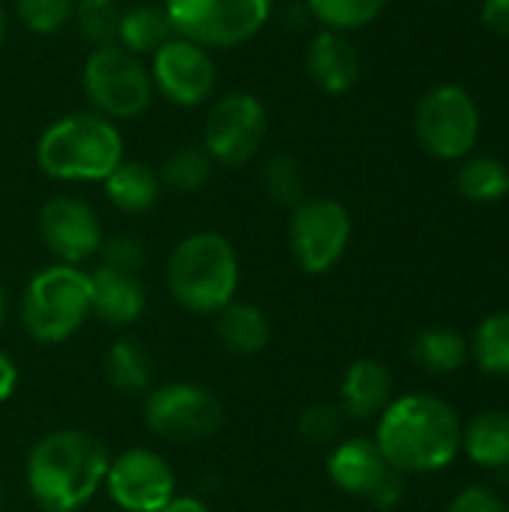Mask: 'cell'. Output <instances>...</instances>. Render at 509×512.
<instances>
[{
    "mask_svg": "<svg viewBox=\"0 0 509 512\" xmlns=\"http://www.w3.org/2000/svg\"><path fill=\"white\" fill-rule=\"evenodd\" d=\"M375 444L402 474H435L459 456L462 423L444 399L408 393L378 417Z\"/></svg>",
    "mask_w": 509,
    "mask_h": 512,
    "instance_id": "1",
    "label": "cell"
},
{
    "mask_svg": "<svg viewBox=\"0 0 509 512\" xmlns=\"http://www.w3.org/2000/svg\"><path fill=\"white\" fill-rule=\"evenodd\" d=\"M108 459V450L90 432H48L27 456V489L42 512L81 510L102 489Z\"/></svg>",
    "mask_w": 509,
    "mask_h": 512,
    "instance_id": "2",
    "label": "cell"
},
{
    "mask_svg": "<svg viewBox=\"0 0 509 512\" xmlns=\"http://www.w3.org/2000/svg\"><path fill=\"white\" fill-rule=\"evenodd\" d=\"M123 162V138L114 120L96 111L66 114L36 141V165L63 183L105 180Z\"/></svg>",
    "mask_w": 509,
    "mask_h": 512,
    "instance_id": "3",
    "label": "cell"
},
{
    "mask_svg": "<svg viewBox=\"0 0 509 512\" xmlns=\"http://www.w3.org/2000/svg\"><path fill=\"white\" fill-rule=\"evenodd\" d=\"M240 261L228 237L198 231L177 243L168 258L171 297L198 315H216L237 297Z\"/></svg>",
    "mask_w": 509,
    "mask_h": 512,
    "instance_id": "4",
    "label": "cell"
},
{
    "mask_svg": "<svg viewBox=\"0 0 509 512\" xmlns=\"http://www.w3.org/2000/svg\"><path fill=\"white\" fill-rule=\"evenodd\" d=\"M93 315L90 273L72 264H51L39 270L21 297V324L39 345L72 339Z\"/></svg>",
    "mask_w": 509,
    "mask_h": 512,
    "instance_id": "5",
    "label": "cell"
},
{
    "mask_svg": "<svg viewBox=\"0 0 509 512\" xmlns=\"http://www.w3.org/2000/svg\"><path fill=\"white\" fill-rule=\"evenodd\" d=\"M81 84L96 114L108 120H132L144 114L153 99L150 69L120 45L93 48L84 63Z\"/></svg>",
    "mask_w": 509,
    "mask_h": 512,
    "instance_id": "6",
    "label": "cell"
},
{
    "mask_svg": "<svg viewBox=\"0 0 509 512\" xmlns=\"http://www.w3.org/2000/svg\"><path fill=\"white\" fill-rule=\"evenodd\" d=\"M273 0H165L177 36L204 48H234L258 36Z\"/></svg>",
    "mask_w": 509,
    "mask_h": 512,
    "instance_id": "7",
    "label": "cell"
},
{
    "mask_svg": "<svg viewBox=\"0 0 509 512\" xmlns=\"http://www.w3.org/2000/svg\"><path fill=\"white\" fill-rule=\"evenodd\" d=\"M144 423L153 435L165 441L195 444L222 429L225 405L210 387L192 381H171L147 393Z\"/></svg>",
    "mask_w": 509,
    "mask_h": 512,
    "instance_id": "8",
    "label": "cell"
},
{
    "mask_svg": "<svg viewBox=\"0 0 509 512\" xmlns=\"http://www.w3.org/2000/svg\"><path fill=\"white\" fill-rule=\"evenodd\" d=\"M414 132L423 150L435 159H462L477 144L480 111L468 90L441 84L417 102Z\"/></svg>",
    "mask_w": 509,
    "mask_h": 512,
    "instance_id": "9",
    "label": "cell"
},
{
    "mask_svg": "<svg viewBox=\"0 0 509 512\" xmlns=\"http://www.w3.org/2000/svg\"><path fill=\"white\" fill-rule=\"evenodd\" d=\"M351 243V216L333 198H306L291 210L288 246L309 276L330 273Z\"/></svg>",
    "mask_w": 509,
    "mask_h": 512,
    "instance_id": "10",
    "label": "cell"
},
{
    "mask_svg": "<svg viewBox=\"0 0 509 512\" xmlns=\"http://www.w3.org/2000/svg\"><path fill=\"white\" fill-rule=\"evenodd\" d=\"M327 477L345 495L363 498L378 510H390L405 495V477L387 462L375 438H348L333 444L327 459Z\"/></svg>",
    "mask_w": 509,
    "mask_h": 512,
    "instance_id": "11",
    "label": "cell"
},
{
    "mask_svg": "<svg viewBox=\"0 0 509 512\" xmlns=\"http://www.w3.org/2000/svg\"><path fill=\"white\" fill-rule=\"evenodd\" d=\"M267 135V108L252 93H228L222 96L204 126V150L216 165L237 168L249 162Z\"/></svg>",
    "mask_w": 509,
    "mask_h": 512,
    "instance_id": "12",
    "label": "cell"
},
{
    "mask_svg": "<svg viewBox=\"0 0 509 512\" xmlns=\"http://www.w3.org/2000/svg\"><path fill=\"white\" fill-rule=\"evenodd\" d=\"M102 486L123 512H159L177 498V477L171 465L147 447H132L108 459Z\"/></svg>",
    "mask_w": 509,
    "mask_h": 512,
    "instance_id": "13",
    "label": "cell"
},
{
    "mask_svg": "<svg viewBox=\"0 0 509 512\" xmlns=\"http://www.w3.org/2000/svg\"><path fill=\"white\" fill-rule=\"evenodd\" d=\"M153 90L171 99L180 108H195L210 99L216 90V63L210 51L192 39L171 36L156 54L150 66Z\"/></svg>",
    "mask_w": 509,
    "mask_h": 512,
    "instance_id": "14",
    "label": "cell"
},
{
    "mask_svg": "<svg viewBox=\"0 0 509 512\" xmlns=\"http://www.w3.org/2000/svg\"><path fill=\"white\" fill-rule=\"evenodd\" d=\"M39 237L60 264H72V267L99 255V246L105 240L96 210L72 195H57L42 204Z\"/></svg>",
    "mask_w": 509,
    "mask_h": 512,
    "instance_id": "15",
    "label": "cell"
},
{
    "mask_svg": "<svg viewBox=\"0 0 509 512\" xmlns=\"http://www.w3.org/2000/svg\"><path fill=\"white\" fill-rule=\"evenodd\" d=\"M93 315L108 327H132L147 312V291L138 273H120L111 267H96L90 273Z\"/></svg>",
    "mask_w": 509,
    "mask_h": 512,
    "instance_id": "16",
    "label": "cell"
},
{
    "mask_svg": "<svg viewBox=\"0 0 509 512\" xmlns=\"http://www.w3.org/2000/svg\"><path fill=\"white\" fill-rule=\"evenodd\" d=\"M306 69L312 75V81L324 90V93H348L357 78H360V54L357 48L348 42L345 33L336 30H321L309 51H306Z\"/></svg>",
    "mask_w": 509,
    "mask_h": 512,
    "instance_id": "17",
    "label": "cell"
},
{
    "mask_svg": "<svg viewBox=\"0 0 509 512\" xmlns=\"http://www.w3.org/2000/svg\"><path fill=\"white\" fill-rule=\"evenodd\" d=\"M393 402V378L378 360H354L339 384V408L351 420H372Z\"/></svg>",
    "mask_w": 509,
    "mask_h": 512,
    "instance_id": "18",
    "label": "cell"
},
{
    "mask_svg": "<svg viewBox=\"0 0 509 512\" xmlns=\"http://www.w3.org/2000/svg\"><path fill=\"white\" fill-rule=\"evenodd\" d=\"M102 183H105L108 201L117 210L132 213V216L153 210L156 201H159V192H162L159 174L150 165L135 162V159H123Z\"/></svg>",
    "mask_w": 509,
    "mask_h": 512,
    "instance_id": "19",
    "label": "cell"
},
{
    "mask_svg": "<svg viewBox=\"0 0 509 512\" xmlns=\"http://www.w3.org/2000/svg\"><path fill=\"white\" fill-rule=\"evenodd\" d=\"M216 333L231 354L252 357V354H261L267 348L270 321L258 306L231 300L225 309L216 312Z\"/></svg>",
    "mask_w": 509,
    "mask_h": 512,
    "instance_id": "20",
    "label": "cell"
},
{
    "mask_svg": "<svg viewBox=\"0 0 509 512\" xmlns=\"http://www.w3.org/2000/svg\"><path fill=\"white\" fill-rule=\"evenodd\" d=\"M462 450L480 468H509V414L483 411L462 429Z\"/></svg>",
    "mask_w": 509,
    "mask_h": 512,
    "instance_id": "21",
    "label": "cell"
},
{
    "mask_svg": "<svg viewBox=\"0 0 509 512\" xmlns=\"http://www.w3.org/2000/svg\"><path fill=\"white\" fill-rule=\"evenodd\" d=\"M174 33L171 18L165 6H132L120 12V30H117V45L126 48L129 54H156Z\"/></svg>",
    "mask_w": 509,
    "mask_h": 512,
    "instance_id": "22",
    "label": "cell"
},
{
    "mask_svg": "<svg viewBox=\"0 0 509 512\" xmlns=\"http://www.w3.org/2000/svg\"><path fill=\"white\" fill-rule=\"evenodd\" d=\"M105 375H108V384L126 396L144 393L153 381V357L138 339L120 336L111 342L105 354Z\"/></svg>",
    "mask_w": 509,
    "mask_h": 512,
    "instance_id": "23",
    "label": "cell"
},
{
    "mask_svg": "<svg viewBox=\"0 0 509 512\" xmlns=\"http://www.w3.org/2000/svg\"><path fill=\"white\" fill-rule=\"evenodd\" d=\"M471 357V345L450 327H429L414 339V360L432 375L459 372Z\"/></svg>",
    "mask_w": 509,
    "mask_h": 512,
    "instance_id": "24",
    "label": "cell"
},
{
    "mask_svg": "<svg viewBox=\"0 0 509 512\" xmlns=\"http://www.w3.org/2000/svg\"><path fill=\"white\" fill-rule=\"evenodd\" d=\"M213 168H216V162L210 159L204 144H183L171 156H165V162L159 168V183H162V189H171L180 195L201 192L210 183Z\"/></svg>",
    "mask_w": 509,
    "mask_h": 512,
    "instance_id": "25",
    "label": "cell"
},
{
    "mask_svg": "<svg viewBox=\"0 0 509 512\" xmlns=\"http://www.w3.org/2000/svg\"><path fill=\"white\" fill-rule=\"evenodd\" d=\"M456 183L468 201L489 204V201H498L509 192V171L504 162H498L492 156H474L459 168Z\"/></svg>",
    "mask_w": 509,
    "mask_h": 512,
    "instance_id": "26",
    "label": "cell"
},
{
    "mask_svg": "<svg viewBox=\"0 0 509 512\" xmlns=\"http://www.w3.org/2000/svg\"><path fill=\"white\" fill-rule=\"evenodd\" d=\"M390 0H306L309 15L324 24V30L348 33L372 24Z\"/></svg>",
    "mask_w": 509,
    "mask_h": 512,
    "instance_id": "27",
    "label": "cell"
},
{
    "mask_svg": "<svg viewBox=\"0 0 509 512\" xmlns=\"http://www.w3.org/2000/svg\"><path fill=\"white\" fill-rule=\"evenodd\" d=\"M471 354L486 375L509 378V312H495L477 327Z\"/></svg>",
    "mask_w": 509,
    "mask_h": 512,
    "instance_id": "28",
    "label": "cell"
},
{
    "mask_svg": "<svg viewBox=\"0 0 509 512\" xmlns=\"http://www.w3.org/2000/svg\"><path fill=\"white\" fill-rule=\"evenodd\" d=\"M261 183H264V192H267L279 207L294 210L300 201H306V177H303L297 159L288 156V153H276V156H270V159L264 162Z\"/></svg>",
    "mask_w": 509,
    "mask_h": 512,
    "instance_id": "29",
    "label": "cell"
},
{
    "mask_svg": "<svg viewBox=\"0 0 509 512\" xmlns=\"http://www.w3.org/2000/svg\"><path fill=\"white\" fill-rule=\"evenodd\" d=\"M75 24L93 48H108V45H117L120 9L114 0H78Z\"/></svg>",
    "mask_w": 509,
    "mask_h": 512,
    "instance_id": "30",
    "label": "cell"
},
{
    "mask_svg": "<svg viewBox=\"0 0 509 512\" xmlns=\"http://www.w3.org/2000/svg\"><path fill=\"white\" fill-rule=\"evenodd\" d=\"M345 411L339 405H330V402H318V405H309L303 414H300V435L306 444L312 447H333L339 444L342 432H345Z\"/></svg>",
    "mask_w": 509,
    "mask_h": 512,
    "instance_id": "31",
    "label": "cell"
},
{
    "mask_svg": "<svg viewBox=\"0 0 509 512\" xmlns=\"http://www.w3.org/2000/svg\"><path fill=\"white\" fill-rule=\"evenodd\" d=\"M15 6L18 18L42 36L63 30L75 15V0H15Z\"/></svg>",
    "mask_w": 509,
    "mask_h": 512,
    "instance_id": "32",
    "label": "cell"
},
{
    "mask_svg": "<svg viewBox=\"0 0 509 512\" xmlns=\"http://www.w3.org/2000/svg\"><path fill=\"white\" fill-rule=\"evenodd\" d=\"M99 255H102V267H111L120 273H138L147 261V249L135 234H114L102 240Z\"/></svg>",
    "mask_w": 509,
    "mask_h": 512,
    "instance_id": "33",
    "label": "cell"
},
{
    "mask_svg": "<svg viewBox=\"0 0 509 512\" xmlns=\"http://www.w3.org/2000/svg\"><path fill=\"white\" fill-rule=\"evenodd\" d=\"M447 512H509V510L504 507V501H501L492 489L468 486V489H462V492L453 498V504H450V510Z\"/></svg>",
    "mask_w": 509,
    "mask_h": 512,
    "instance_id": "34",
    "label": "cell"
},
{
    "mask_svg": "<svg viewBox=\"0 0 509 512\" xmlns=\"http://www.w3.org/2000/svg\"><path fill=\"white\" fill-rule=\"evenodd\" d=\"M483 21L489 30L509 36V0H486L483 3Z\"/></svg>",
    "mask_w": 509,
    "mask_h": 512,
    "instance_id": "35",
    "label": "cell"
},
{
    "mask_svg": "<svg viewBox=\"0 0 509 512\" xmlns=\"http://www.w3.org/2000/svg\"><path fill=\"white\" fill-rule=\"evenodd\" d=\"M15 390H18V366L6 351H0V402L12 399Z\"/></svg>",
    "mask_w": 509,
    "mask_h": 512,
    "instance_id": "36",
    "label": "cell"
},
{
    "mask_svg": "<svg viewBox=\"0 0 509 512\" xmlns=\"http://www.w3.org/2000/svg\"><path fill=\"white\" fill-rule=\"evenodd\" d=\"M159 512H210V507L204 501H198V498H174Z\"/></svg>",
    "mask_w": 509,
    "mask_h": 512,
    "instance_id": "37",
    "label": "cell"
},
{
    "mask_svg": "<svg viewBox=\"0 0 509 512\" xmlns=\"http://www.w3.org/2000/svg\"><path fill=\"white\" fill-rule=\"evenodd\" d=\"M3 318H6V291L0 285V330H3Z\"/></svg>",
    "mask_w": 509,
    "mask_h": 512,
    "instance_id": "38",
    "label": "cell"
},
{
    "mask_svg": "<svg viewBox=\"0 0 509 512\" xmlns=\"http://www.w3.org/2000/svg\"><path fill=\"white\" fill-rule=\"evenodd\" d=\"M3 36H6V15H3V6H0V45H3Z\"/></svg>",
    "mask_w": 509,
    "mask_h": 512,
    "instance_id": "39",
    "label": "cell"
},
{
    "mask_svg": "<svg viewBox=\"0 0 509 512\" xmlns=\"http://www.w3.org/2000/svg\"><path fill=\"white\" fill-rule=\"evenodd\" d=\"M0 507H3V483H0Z\"/></svg>",
    "mask_w": 509,
    "mask_h": 512,
    "instance_id": "40",
    "label": "cell"
},
{
    "mask_svg": "<svg viewBox=\"0 0 509 512\" xmlns=\"http://www.w3.org/2000/svg\"><path fill=\"white\" fill-rule=\"evenodd\" d=\"M117 512H123V510H117Z\"/></svg>",
    "mask_w": 509,
    "mask_h": 512,
    "instance_id": "41",
    "label": "cell"
}]
</instances>
